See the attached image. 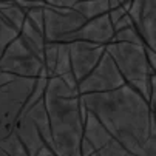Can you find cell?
<instances>
[{
    "label": "cell",
    "instance_id": "1",
    "mask_svg": "<svg viewBox=\"0 0 156 156\" xmlns=\"http://www.w3.org/2000/svg\"><path fill=\"white\" fill-rule=\"evenodd\" d=\"M80 101L127 151L135 156H156V136L150 130L154 111L127 83L108 93L83 94Z\"/></svg>",
    "mask_w": 156,
    "mask_h": 156
},
{
    "label": "cell",
    "instance_id": "2",
    "mask_svg": "<svg viewBox=\"0 0 156 156\" xmlns=\"http://www.w3.org/2000/svg\"><path fill=\"white\" fill-rule=\"evenodd\" d=\"M43 102L50 121L53 153L56 156H80L87 116L80 96H57L45 90Z\"/></svg>",
    "mask_w": 156,
    "mask_h": 156
},
{
    "label": "cell",
    "instance_id": "3",
    "mask_svg": "<svg viewBox=\"0 0 156 156\" xmlns=\"http://www.w3.org/2000/svg\"><path fill=\"white\" fill-rule=\"evenodd\" d=\"M105 53L116 65L124 82L138 94H141L148 104L151 93L156 91V76L147 63L144 43L135 45V43L110 42L105 47Z\"/></svg>",
    "mask_w": 156,
    "mask_h": 156
},
{
    "label": "cell",
    "instance_id": "4",
    "mask_svg": "<svg viewBox=\"0 0 156 156\" xmlns=\"http://www.w3.org/2000/svg\"><path fill=\"white\" fill-rule=\"evenodd\" d=\"M36 79L16 77L0 85V141L14 131L16 122L23 113V107L34 88Z\"/></svg>",
    "mask_w": 156,
    "mask_h": 156
},
{
    "label": "cell",
    "instance_id": "5",
    "mask_svg": "<svg viewBox=\"0 0 156 156\" xmlns=\"http://www.w3.org/2000/svg\"><path fill=\"white\" fill-rule=\"evenodd\" d=\"M0 73L23 79L48 77L43 60L33 53V50L20 39V36L11 40L5 48L0 57Z\"/></svg>",
    "mask_w": 156,
    "mask_h": 156
},
{
    "label": "cell",
    "instance_id": "6",
    "mask_svg": "<svg viewBox=\"0 0 156 156\" xmlns=\"http://www.w3.org/2000/svg\"><path fill=\"white\" fill-rule=\"evenodd\" d=\"M122 85H125L121 73L118 71L116 65L110 59L107 53L102 54L98 65L90 71V74L85 76L77 83L79 96L83 94H96V93H108L118 90Z\"/></svg>",
    "mask_w": 156,
    "mask_h": 156
},
{
    "label": "cell",
    "instance_id": "7",
    "mask_svg": "<svg viewBox=\"0 0 156 156\" xmlns=\"http://www.w3.org/2000/svg\"><path fill=\"white\" fill-rule=\"evenodd\" d=\"M43 14H45V27H43L45 43H62L66 36L77 31L87 22L73 9L54 8L47 3L43 8Z\"/></svg>",
    "mask_w": 156,
    "mask_h": 156
},
{
    "label": "cell",
    "instance_id": "8",
    "mask_svg": "<svg viewBox=\"0 0 156 156\" xmlns=\"http://www.w3.org/2000/svg\"><path fill=\"white\" fill-rule=\"evenodd\" d=\"M142 43L156 51V2L154 0H131L127 11Z\"/></svg>",
    "mask_w": 156,
    "mask_h": 156
},
{
    "label": "cell",
    "instance_id": "9",
    "mask_svg": "<svg viewBox=\"0 0 156 156\" xmlns=\"http://www.w3.org/2000/svg\"><path fill=\"white\" fill-rule=\"evenodd\" d=\"M68 51L71 73L79 83L98 65L102 54L105 53V47L88 42H71L68 43Z\"/></svg>",
    "mask_w": 156,
    "mask_h": 156
},
{
    "label": "cell",
    "instance_id": "10",
    "mask_svg": "<svg viewBox=\"0 0 156 156\" xmlns=\"http://www.w3.org/2000/svg\"><path fill=\"white\" fill-rule=\"evenodd\" d=\"M113 25L108 19V14L99 16L96 19L87 20L85 23L74 33L68 34L62 43H71V42H88V43H96V45L107 47L113 40Z\"/></svg>",
    "mask_w": 156,
    "mask_h": 156
},
{
    "label": "cell",
    "instance_id": "11",
    "mask_svg": "<svg viewBox=\"0 0 156 156\" xmlns=\"http://www.w3.org/2000/svg\"><path fill=\"white\" fill-rule=\"evenodd\" d=\"M14 133L19 138V141L23 144V147L27 148L28 156H34L39 150L45 147V142L42 141L36 125L27 115H22L19 118V121L16 122V127H14Z\"/></svg>",
    "mask_w": 156,
    "mask_h": 156
},
{
    "label": "cell",
    "instance_id": "12",
    "mask_svg": "<svg viewBox=\"0 0 156 156\" xmlns=\"http://www.w3.org/2000/svg\"><path fill=\"white\" fill-rule=\"evenodd\" d=\"M33 124L36 125L39 135L42 138V141L45 142L47 147L51 148V131H50V121H48V115H47V108H45V102L39 101L36 105H33L27 113H25Z\"/></svg>",
    "mask_w": 156,
    "mask_h": 156
},
{
    "label": "cell",
    "instance_id": "13",
    "mask_svg": "<svg viewBox=\"0 0 156 156\" xmlns=\"http://www.w3.org/2000/svg\"><path fill=\"white\" fill-rule=\"evenodd\" d=\"M19 36L33 50V53L37 54L43 60V47H45V37H43V33L36 30L30 22L25 19L23 25H22V28L19 31Z\"/></svg>",
    "mask_w": 156,
    "mask_h": 156
},
{
    "label": "cell",
    "instance_id": "14",
    "mask_svg": "<svg viewBox=\"0 0 156 156\" xmlns=\"http://www.w3.org/2000/svg\"><path fill=\"white\" fill-rule=\"evenodd\" d=\"M108 0H76L73 11L79 12L85 20H91L108 12Z\"/></svg>",
    "mask_w": 156,
    "mask_h": 156
},
{
    "label": "cell",
    "instance_id": "15",
    "mask_svg": "<svg viewBox=\"0 0 156 156\" xmlns=\"http://www.w3.org/2000/svg\"><path fill=\"white\" fill-rule=\"evenodd\" d=\"M0 16H2V17L5 19L6 23H8L9 27H12L17 33L20 31L22 25H23V22H25V19H27L25 11L20 9V8L16 5L14 0H12V5H9L8 8H5V9L0 11Z\"/></svg>",
    "mask_w": 156,
    "mask_h": 156
},
{
    "label": "cell",
    "instance_id": "16",
    "mask_svg": "<svg viewBox=\"0 0 156 156\" xmlns=\"http://www.w3.org/2000/svg\"><path fill=\"white\" fill-rule=\"evenodd\" d=\"M66 73H71L68 43H59L57 59H56V66H54V74H53V77H62V76L66 74Z\"/></svg>",
    "mask_w": 156,
    "mask_h": 156
},
{
    "label": "cell",
    "instance_id": "17",
    "mask_svg": "<svg viewBox=\"0 0 156 156\" xmlns=\"http://www.w3.org/2000/svg\"><path fill=\"white\" fill-rule=\"evenodd\" d=\"M0 148H2L8 156H28L27 148L19 141V138L16 136L14 131L11 135H8L3 141H0Z\"/></svg>",
    "mask_w": 156,
    "mask_h": 156
},
{
    "label": "cell",
    "instance_id": "18",
    "mask_svg": "<svg viewBox=\"0 0 156 156\" xmlns=\"http://www.w3.org/2000/svg\"><path fill=\"white\" fill-rule=\"evenodd\" d=\"M47 80H48V77H37V79H36L34 88H33L31 94H30L28 99H27V104H25V107H23V113H22V115H25L33 105H36L39 101L43 99V94H45V88H47Z\"/></svg>",
    "mask_w": 156,
    "mask_h": 156
},
{
    "label": "cell",
    "instance_id": "19",
    "mask_svg": "<svg viewBox=\"0 0 156 156\" xmlns=\"http://www.w3.org/2000/svg\"><path fill=\"white\" fill-rule=\"evenodd\" d=\"M57 50H59V43H45V47H43V65H45L48 77H53L54 74Z\"/></svg>",
    "mask_w": 156,
    "mask_h": 156
},
{
    "label": "cell",
    "instance_id": "20",
    "mask_svg": "<svg viewBox=\"0 0 156 156\" xmlns=\"http://www.w3.org/2000/svg\"><path fill=\"white\" fill-rule=\"evenodd\" d=\"M111 42H121V43H135V45H139L142 43L139 34L136 33L135 27H127V28H122V30H118L115 31L113 34V40Z\"/></svg>",
    "mask_w": 156,
    "mask_h": 156
},
{
    "label": "cell",
    "instance_id": "21",
    "mask_svg": "<svg viewBox=\"0 0 156 156\" xmlns=\"http://www.w3.org/2000/svg\"><path fill=\"white\" fill-rule=\"evenodd\" d=\"M17 36H19V33L12 27H9L5 22V19L0 16V57H2L5 48L9 45V42L14 40Z\"/></svg>",
    "mask_w": 156,
    "mask_h": 156
},
{
    "label": "cell",
    "instance_id": "22",
    "mask_svg": "<svg viewBox=\"0 0 156 156\" xmlns=\"http://www.w3.org/2000/svg\"><path fill=\"white\" fill-rule=\"evenodd\" d=\"M43 8L45 6H42V8H33L30 11H27V20L30 22V23L39 30L40 33H43V27H45V14H43Z\"/></svg>",
    "mask_w": 156,
    "mask_h": 156
},
{
    "label": "cell",
    "instance_id": "23",
    "mask_svg": "<svg viewBox=\"0 0 156 156\" xmlns=\"http://www.w3.org/2000/svg\"><path fill=\"white\" fill-rule=\"evenodd\" d=\"M16 5L20 8V9H23L25 12L33 9V8H42V6H45V0H14Z\"/></svg>",
    "mask_w": 156,
    "mask_h": 156
},
{
    "label": "cell",
    "instance_id": "24",
    "mask_svg": "<svg viewBox=\"0 0 156 156\" xmlns=\"http://www.w3.org/2000/svg\"><path fill=\"white\" fill-rule=\"evenodd\" d=\"M145 59H147L148 66L154 71L156 70V51H153V50H150V48L145 47Z\"/></svg>",
    "mask_w": 156,
    "mask_h": 156
},
{
    "label": "cell",
    "instance_id": "25",
    "mask_svg": "<svg viewBox=\"0 0 156 156\" xmlns=\"http://www.w3.org/2000/svg\"><path fill=\"white\" fill-rule=\"evenodd\" d=\"M79 153H80V156H93V154H96L94 150H93V147L88 144L83 138H82V142H80V150H79Z\"/></svg>",
    "mask_w": 156,
    "mask_h": 156
},
{
    "label": "cell",
    "instance_id": "26",
    "mask_svg": "<svg viewBox=\"0 0 156 156\" xmlns=\"http://www.w3.org/2000/svg\"><path fill=\"white\" fill-rule=\"evenodd\" d=\"M34 156H56V154L53 153V150H51L50 147H47V145H45L42 150H39V151H37Z\"/></svg>",
    "mask_w": 156,
    "mask_h": 156
},
{
    "label": "cell",
    "instance_id": "27",
    "mask_svg": "<svg viewBox=\"0 0 156 156\" xmlns=\"http://www.w3.org/2000/svg\"><path fill=\"white\" fill-rule=\"evenodd\" d=\"M0 156H8V154H6V153L2 150V148H0Z\"/></svg>",
    "mask_w": 156,
    "mask_h": 156
},
{
    "label": "cell",
    "instance_id": "28",
    "mask_svg": "<svg viewBox=\"0 0 156 156\" xmlns=\"http://www.w3.org/2000/svg\"><path fill=\"white\" fill-rule=\"evenodd\" d=\"M93 156H96V154H93Z\"/></svg>",
    "mask_w": 156,
    "mask_h": 156
}]
</instances>
